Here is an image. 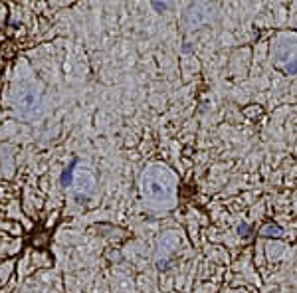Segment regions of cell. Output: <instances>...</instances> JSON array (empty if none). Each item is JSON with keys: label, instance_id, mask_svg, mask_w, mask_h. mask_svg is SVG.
<instances>
[{"label": "cell", "instance_id": "6da1fadb", "mask_svg": "<svg viewBox=\"0 0 297 293\" xmlns=\"http://www.w3.org/2000/svg\"><path fill=\"white\" fill-rule=\"evenodd\" d=\"M141 190L153 202H168L174 192V177L172 172L161 165L148 166L141 177Z\"/></svg>", "mask_w": 297, "mask_h": 293}, {"label": "cell", "instance_id": "7a4b0ae2", "mask_svg": "<svg viewBox=\"0 0 297 293\" xmlns=\"http://www.w3.org/2000/svg\"><path fill=\"white\" fill-rule=\"evenodd\" d=\"M14 107L24 117H36L40 113V95L34 87L22 85L14 92Z\"/></svg>", "mask_w": 297, "mask_h": 293}, {"label": "cell", "instance_id": "3957f363", "mask_svg": "<svg viewBox=\"0 0 297 293\" xmlns=\"http://www.w3.org/2000/svg\"><path fill=\"white\" fill-rule=\"evenodd\" d=\"M276 62L287 73H297V46L293 42L283 40L276 48Z\"/></svg>", "mask_w": 297, "mask_h": 293}, {"label": "cell", "instance_id": "277c9868", "mask_svg": "<svg viewBox=\"0 0 297 293\" xmlns=\"http://www.w3.org/2000/svg\"><path fill=\"white\" fill-rule=\"evenodd\" d=\"M74 186L77 192H92L93 186H95V174L92 168H87V166H79L75 172H74Z\"/></svg>", "mask_w": 297, "mask_h": 293}, {"label": "cell", "instance_id": "5b68a950", "mask_svg": "<svg viewBox=\"0 0 297 293\" xmlns=\"http://www.w3.org/2000/svg\"><path fill=\"white\" fill-rule=\"evenodd\" d=\"M261 234L263 236H281V230L276 228V226H267V228L261 230Z\"/></svg>", "mask_w": 297, "mask_h": 293}]
</instances>
